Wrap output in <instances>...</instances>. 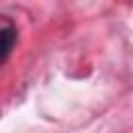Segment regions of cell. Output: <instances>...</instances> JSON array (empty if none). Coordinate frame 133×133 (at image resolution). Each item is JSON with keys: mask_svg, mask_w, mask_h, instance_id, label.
Segmentation results:
<instances>
[{"mask_svg": "<svg viewBox=\"0 0 133 133\" xmlns=\"http://www.w3.org/2000/svg\"><path fill=\"white\" fill-rule=\"evenodd\" d=\"M15 44H17V31L12 27H2L0 29V64L8 58Z\"/></svg>", "mask_w": 133, "mask_h": 133, "instance_id": "1", "label": "cell"}]
</instances>
